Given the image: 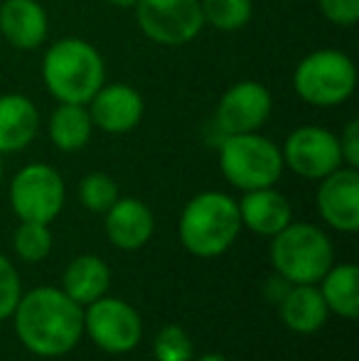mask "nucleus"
Wrapping results in <instances>:
<instances>
[{
    "label": "nucleus",
    "mask_w": 359,
    "mask_h": 361,
    "mask_svg": "<svg viewBox=\"0 0 359 361\" xmlns=\"http://www.w3.org/2000/svg\"><path fill=\"white\" fill-rule=\"evenodd\" d=\"M15 332L37 357H62L84 334V310L59 288H35L20 295Z\"/></svg>",
    "instance_id": "f257e3e1"
},
{
    "label": "nucleus",
    "mask_w": 359,
    "mask_h": 361,
    "mask_svg": "<svg viewBox=\"0 0 359 361\" xmlns=\"http://www.w3.org/2000/svg\"><path fill=\"white\" fill-rule=\"evenodd\" d=\"M42 79L57 104L87 106L106 84V64L99 49L87 39L62 37L44 52Z\"/></svg>",
    "instance_id": "f03ea898"
},
{
    "label": "nucleus",
    "mask_w": 359,
    "mask_h": 361,
    "mask_svg": "<svg viewBox=\"0 0 359 361\" xmlns=\"http://www.w3.org/2000/svg\"><path fill=\"white\" fill-rule=\"evenodd\" d=\"M241 231L239 204L224 192H200L180 214V241L192 256H221Z\"/></svg>",
    "instance_id": "7ed1b4c3"
},
{
    "label": "nucleus",
    "mask_w": 359,
    "mask_h": 361,
    "mask_svg": "<svg viewBox=\"0 0 359 361\" xmlns=\"http://www.w3.org/2000/svg\"><path fill=\"white\" fill-rule=\"evenodd\" d=\"M273 268L293 286H315L335 263L332 243L315 224H288L271 236Z\"/></svg>",
    "instance_id": "20e7f679"
},
{
    "label": "nucleus",
    "mask_w": 359,
    "mask_h": 361,
    "mask_svg": "<svg viewBox=\"0 0 359 361\" xmlns=\"http://www.w3.org/2000/svg\"><path fill=\"white\" fill-rule=\"evenodd\" d=\"M293 89L315 109H335L345 104L357 89V67L350 54L340 49H315L298 62Z\"/></svg>",
    "instance_id": "39448f33"
},
{
    "label": "nucleus",
    "mask_w": 359,
    "mask_h": 361,
    "mask_svg": "<svg viewBox=\"0 0 359 361\" xmlns=\"http://www.w3.org/2000/svg\"><path fill=\"white\" fill-rule=\"evenodd\" d=\"M283 152L271 138L256 133L224 135L219 145V170L239 190L273 187L283 175Z\"/></svg>",
    "instance_id": "423d86ee"
},
{
    "label": "nucleus",
    "mask_w": 359,
    "mask_h": 361,
    "mask_svg": "<svg viewBox=\"0 0 359 361\" xmlns=\"http://www.w3.org/2000/svg\"><path fill=\"white\" fill-rule=\"evenodd\" d=\"M133 10L140 32L160 47L190 44L205 27L200 0H138Z\"/></svg>",
    "instance_id": "0eeeda50"
},
{
    "label": "nucleus",
    "mask_w": 359,
    "mask_h": 361,
    "mask_svg": "<svg viewBox=\"0 0 359 361\" xmlns=\"http://www.w3.org/2000/svg\"><path fill=\"white\" fill-rule=\"evenodd\" d=\"M64 180L52 165L30 162L10 180V207L20 221L49 224L64 207Z\"/></svg>",
    "instance_id": "6e6552de"
},
{
    "label": "nucleus",
    "mask_w": 359,
    "mask_h": 361,
    "mask_svg": "<svg viewBox=\"0 0 359 361\" xmlns=\"http://www.w3.org/2000/svg\"><path fill=\"white\" fill-rule=\"evenodd\" d=\"M84 329L96 347L109 354H128L143 337V319L126 300L99 298L84 312Z\"/></svg>",
    "instance_id": "1a4fd4ad"
},
{
    "label": "nucleus",
    "mask_w": 359,
    "mask_h": 361,
    "mask_svg": "<svg viewBox=\"0 0 359 361\" xmlns=\"http://www.w3.org/2000/svg\"><path fill=\"white\" fill-rule=\"evenodd\" d=\"M273 99L261 81L241 79L221 94L214 109V126L221 135L256 133L271 118Z\"/></svg>",
    "instance_id": "9d476101"
},
{
    "label": "nucleus",
    "mask_w": 359,
    "mask_h": 361,
    "mask_svg": "<svg viewBox=\"0 0 359 361\" xmlns=\"http://www.w3.org/2000/svg\"><path fill=\"white\" fill-rule=\"evenodd\" d=\"M283 165L305 180H322L342 167V152L337 133L322 126H300L283 143Z\"/></svg>",
    "instance_id": "9b49d317"
},
{
    "label": "nucleus",
    "mask_w": 359,
    "mask_h": 361,
    "mask_svg": "<svg viewBox=\"0 0 359 361\" xmlns=\"http://www.w3.org/2000/svg\"><path fill=\"white\" fill-rule=\"evenodd\" d=\"M94 128L111 135L133 130L143 121L145 101L130 84H104L87 104Z\"/></svg>",
    "instance_id": "f8f14e48"
},
{
    "label": "nucleus",
    "mask_w": 359,
    "mask_h": 361,
    "mask_svg": "<svg viewBox=\"0 0 359 361\" xmlns=\"http://www.w3.org/2000/svg\"><path fill=\"white\" fill-rule=\"evenodd\" d=\"M317 212L332 228L355 233L359 228V172L357 167H337L320 180Z\"/></svg>",
    "instance_id": "ddd939ff"
},
{
    "label": "nucleus",
    "mask_w": 359,
    "mask_h": 361,
    "mask_svg": "<svg viewBox=\"0 0 359 361\" xmlns=\"http://www.w3.org/2000/svg\"><path fill=\"white\" fill-rule=\"evenodd\" d=\"M49 32L47 10L39 0H0V35L23 52L42 47Z\"/></svg>",
    "instance_id": "4468645a"
},
{
    "label": "nucleus",
    "mask_w": 359,
    "mask_h": 361,
    "mask_svg": "<svg viewBox=\"0 0 359 361\" xmlns=\"http://www.w3.org/2000/svg\"><path fill=\"white\" fill-rule=\"evenodd\" d=\"M106 236L116 248L123 251H138L150 241L155 228V219L148 204H143L135 197H123L111 204L104 219Z\"/></svg>",
    "instance_id": "2eb2a0df"
},
{
    "label": "nucleus",
    "mask_w": 359,
    "mask_h": 361,
    "mask_svg": "<svg viewBox=\"0 0 359 361\" xmlns=\"http://www.w3.org/2000/svg\"><path fill=\"white\" fill-rule=\"evenodd\" d=\"M39 130V111L25 94L0 96V155L25 150Z\"/></svg>",
    "instance_id": "dca6fc26"
},
{
    "label": "nucleus",
    "mask_w": 359,
    "mask_h": 361,
    "mask_svg": "<svg viewBox=\"0 0 359 361\" xmlns=\"http://www.w3.org/2000/svg\"><path fill=\"white\" fill-rule=\"evenodd\" d=\"M236 204H239L241 226L259 233V236H276L281 228L291 224V204L273 187L244 192L241 202H236Z\"/></svg>",
    "instance_id": "f3484780"
},
{
    "label": "nucleus",
    "mask_w": 359,
    "mask_h": 361,
    "mask_svg": "<svg viewBox=\"0 0 359 361\" xmlns=\"http://www.w3.org/2000/svg\"><path fill=\"white\" fill-rule=\"evenodd\" d=\"M327 305L320 295V288L296 286L286 293L281 302V317L288 329L298 334H312L325 324Z\"/></svg>",
    "instance_id": "a211bd4d"
},
{
    "label": "nucleus",
    "mask_w": 359,
    "mask_h": 361,
    "mask_svg": "<svg viewBox=\"0 0 359 361\" xmlns=\"http://www.w3.org/2000/svg\"><path fill=\"white\" fill-rule=\"evenodd\" d=\"M111 286V271L99 256H79L64 271L62 290L77 305H89L104 298Z\"/></svg>",
    "instance_id": "6ab92c4d"
},
{
    "label": "nucleus",
    "mask_w": 359,
    "mask_h": 361,
    "mask_svg": "<svg viewBox=\"0 0 359 361\" xmlns=\"http://www.w3.org/2000/svg\"><path fill=\"white\" fill-rule=\"evenodd\" d=\"M49 140L62 152H77L91 140L94 123L84 104H57L49 116Z\"/></svg>",
    "instance_id": "aec40b11"
},
{
    "label": "nucleus",
    "mask_w": 359,
    "mask_h": 361,
    "mask_svg": "<svg viewBox=\"0 0 359 361\" xmlns=\"http://www.w3.org/2000/svg\"><path fill=\"white\" fill-rule=\"evenodd\" d=\"M357 266L355 263H332L330 271L320 278V295L327 310L345 319H355L359 314V290H357Z\"/></svg>",
    "instance_id": "412c9836"
},
{
    "label": "nucleus",
    "mask_w": 359,
    "mask_h": 361,
    "mask_svg": "<svg viewBox=\"0 0 359 361\" xmlns=\"http://www.w3.org/2000/svg\"><path fill=\"white\" fill-rule=\"evenodd\" d=\"M205 25L219 32H236L254 18V0H200Z\"/></svg>",
    "instance_id": "4be33fe9"
},
{
    "label": "nucleus",
    "mask_w": 359,
    "mask_h": 361,
    "mask_svg": "<svg viewBox=\"0 0 359 361\" xmlns=\"http://www.w3.org/2000/svg\"><path fill=\"white\" fill-rule=\"evenodd\" d=\"M49 224L39 221H20V226L15 228L13 246L23 261L37 263L44 261L52 251V233H49Z\"/></svg>",
    "instance_id": "5701e85b"
},
{
    "label": "nucleus",
    "mask_w": 359,
    "mask_h": 361,
    "mask_svg": "<svg viewBox=\"0 0 359 361\" xmlns=\"http://www.w3.org/2000/svg\"><path fill=\"white\" fill-rule=\"evenodd\" d=\"M116 200H118V185L106 172H89L79 182V202L94 214H106Z\"/></svg>",
    "instance_id": "b1692460"
},
{
    "label": "nucleus",
    "mask_w": 359,
    "mask_h": 361,
    "mask_svg": "<svg viewBox=\"0 0 359 361\" xmlns=\"http://www.w3.org/2000/svg\"><path fill=\"white\" fill-rule=\"evenodd\" d=\"M155 361H192V339L178 324H168L158 332L153 344Z\"/></svg>",
    "instance_id": "393cba45"
},
{
    "label": "nucleus",
    "mask_w": 359,
    "mask_h": 361,
    "mask_svg": "<svg viewBox=\"0 0 359 361\" xmlns=\"http://www.w3.org/2000/svg\"><path fill=\"white\" fill-rule=\"evenodd\" d=\"M20 278L13 263L5 256H0V319L10 317L20 302Z\"/></svg>",
    "instance_id": "a878e982"
},
{
    "label": "nucleus",
    "mask_w": 359,
    "mask_h": 361,
    "mask_svg": "<svg viewBox=\"0 0 359 361\" xmlns=\"http://www.w3.org/2000/svg\"><path fill=\"white\" fill-rule=\"evenodd\" d=\"M320 13L337 27H352L359 20V0H317Z\"/></svg>",
    "instance_id": "bb28decb"
},
{
    "label": "nucleus",
    "mask_w": 359,
    "mask_h": 361,
    "mask_svg": "<svg viewBox=\"0 0 359 361\" xmlns=\"http://www.w3.org/2000/svg\"><path fill=\"white\" fill-rule=\"evenodd\" d=\"M337 140H340L342 162L347 167H359V121H350Z\"/></svg>",
    "instance_id": "cd10ccee"
},
{
    "label": "nucleus",
    "mask_w": 359,
    "mask_h": 361,
    "mask_svg": "<svg viewBox=\"0 0 359 361\" xmlns=\"http://www.w3.org/2000/svg\"><path fill=\"white\" fill-rule=\"evenodd\" d=\"M106 3H111L114 8H133L138 0H106Z\"/></svg>",
    "instance_id": "c85d7f7f"
},
{
    "label": "nucleus",
    "mask_w": 359,
    "mask_h": 361,
    "mask_svg": "<svg viewBox=\"0 0 359 361\" xmlns=\"http://www.w3.org/2000/svg\"><path fill=\"white\" fill-rule=\"evenodd\" d=\"M197 361H229V359L221 357V354H205V357H200Z\"/></svg>",
    "instance_id": "c756f323"
},
{
    "label": "nucleus",
    "mask_w": 359,
    "mask_h": 361,
    "mask_svg": "<svg viewBox=\"0 0 359 361\" xmlns=\"http://www.w3.org/2000/svg\"><path fill=\"white\" fill-rule=\"evenodd\" d=\"M0 185H3V160H0Z\"/></svg>",
    "instance_id": "7c9ffc66"
}]
</instances>
